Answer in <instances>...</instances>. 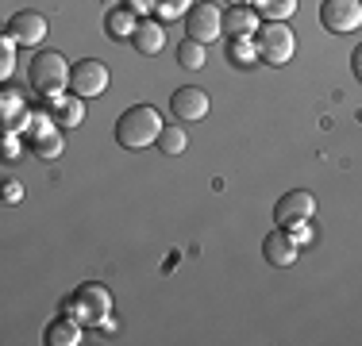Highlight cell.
Wrapping results in <instances>:
<instances>
[{
  "instance_id": "cell-2",
  "label": "cell",
  "mask_w": 362,
  "mask_h": 346,
  "mask_svg": "<svg viewBox=\"0 0 362 346\" xmlns=\"http://www.w3.org/2000/svg\"><path fill=\"white\" fill-rule=\"evenodd\" d=\"M70 62H66L58 50H42V54H35V62L28 66V81H31V89L39 93L42 100H62V93H66V85H70Z\"/></svg>"
},
{
  "instance_id": "cell-13",
  "label": "cell",
  "mask_w": 362,
  "mask_h": 346,
  "mask_svg": "<svg viewBox=\"0 0 362 346\" xmlns=\"http://www.w3.org/2000/svg\"><path fill=\"white\" fill-rule=\"evenodd\" d=\"M28 116L31 112L23 108V93H16V89L0 93V119H4V131H23V127H28Z\"/></svg>"
},
{
  "instance_id": "cell-11",
  "label": "cell",
  "mask_w": 362,
  "mask_h": 346,
  "mask_svg": "<svg viewBox=\"0 0 362 346\" xmlns=\"http://www.w3.org/2000/svg\"><path fill=\"white\" fill-rule=\"evenodd\" d=\"M8 35H12L20 47H39L42 39H47V16L42 12H16L12 20H8Z\"/></svg>"
},
{
  "instance_id": "cell-26",
  "label": "cell",
  "mask_w": 362,
  "mask_h": 346,
  "mask_svg": "<svg viewBox=\"0 0 362 346\" xmlns=\"http://www.w3.org/2000/svg\"><path fill=\"white\" fill-rule=\"evenodd\" d=\"M124 8H132L135 16H151L158 12V0H124Z\"/></svg>"
},
{
  "instance_id": "cell-4",
  "label": "cell",
  "mask_w": 362,
  "mask_h": 346,
  "mask_svg": "<svg viewBox=\"0 0 362 346\" xmlns=\"http://www.w3.org/2000/svg\"><path fill=\"white\" fill-rule=\"evenodd\" d=\"M66 316L81 319V323H108V311H112V297L105 285H81L70 300H66Z\"/></svg>"
},
{
  "instance_id": "cell-23",
  "label": "cell",
  "mask_w": 362,
  "mask_h": 346,
  "mask_svg": "<svg viewBox=\"0 0 362 346\" xmlns=\"http://www.w3.org/2000/svg\"><path fill=\"white\" fill-rule=\"evenodd\" d=\"M16 47H20V42L4 31V39H0V77H12V69H16Z\"/></svg>"
},
{
  "instance_id": "cell-9",
  "label": "cell",
  "mask_w": 362,
  "mask_h": 346,
  "mask_svg": "<svg viewBox=\"0 0 362 346\" xmlns=\"http://www.w3.org/2000/svg\"><path fill=\"white\" fill-rule=\"evenodd\" d=\"M209 93L197 89V85H181V89L170 97V112L177 116V124H197V119L209 116Z\"/></svg>"
},
{
  "instance_id": "cell-5",
  "label": "cell",
  "mask_w": 362,
  "mask_h": 346,
  "mask_svg": "<svg viewBox=\"0 0 362 346\" xmlns=\"http://www.w3.org/2000/svg\"><path fill=\"white\" fill-rule=\"evenodd\" d=\"M313 215H316V196L305 193V189H289V193L274 204V220H278V227H286V231L308 223Z\"/></svg>"
},
{
  "instance_id": "cell-10",
  "label": "cell",
  "mask_w": 362,
  "mask_h": 346,
  "mask_svg": "<svg viewBox=\"0 0 362 346\" xmlns=\"http://www.w3.org/2000/svg\"><path fill=\"white\" fill-rule=\"evenodd\" d=\"M262 258L270 266H278V270H289V266L300 258V242L293 239L286 227H278V231H270V235L262 239Z\"/></svg>"
},
{
  "instance_id": "cell-7",
  "label": "cell",
  "mask_w": 362,
  "mask_h": 346,
  "mask_svg": "<svg viewBox=\"0 0 362 346\" xmlns=\"http://www.w3.org/2000/svg\"><path fill=\"white\" fill-rule=\"evenodd\" d=\"M70 93H77V97H85V100L108 93V66L100 62V58H81L70 73Z\"/></svg>"
},
{
  "instance_id": "cell-15",
  "label": "cell",
  "mask_w": 362,
  "mask_h": 346,
  "mask_svg": "<svg viewBox=\"0 0 362 346\" xmlns=\"http://www.w3.org/2000/svg\"><path fill=\"white\" fill-rule=\"evenodd\" d=\"M132 47L139 50V54H158V50L166 47V31H162V23L139 20V28H135V35H132Z\"/></svg>"
},
{
  "instance_id": "cell-24",
  "label": "cell",
  "mask_w": 362,
  "mask_h": 346,
  "mask_svg": "<svg viewBox=\"0 0 362 346\" xmlns=\"http://www.w3.org/2000/svg\"><path fill=\"white\" fill-rule=\"evenodd\" d=\"M189 8H193V0H158V16L162 20H177V16H185Z\"/></svg>"
},
{
  "instance_id": "cell-25",
  "label": "cell",
  "mask_w": 362,
  "mask_h": 346,
  "mask_svg": "<svg viewBox=\"0 0 362 346\" xmlns=\"http://www.w3.org/2000/svg\"><path fill=\"white\" fill-rule=\"evenodd\" d=\"M4 158L8 162L23 158V143H20V135H16V131H4Z\"/></svg>"
},
{
  "instance_id": "cell-12",
  "label": "cell",
  "mask_w": 362,
  "mask_h": 346,
  "mask_svg": "<svg viewBox=\"0 0 362 346\" xmlns=\"http://www.w3.org/2000/svg\"><path fill=\"white\" fill-rule=\"evenodd\" d=\"M258 28H262V23H258V12L251 4H231L228 12H223V31H228L231 39H251Z\"/></svg>"
},
{
  "instance_id": "cell-22",
  "label": "cell",
  "mask_w": 362,
  "mask_h": 346,
  "mask_svg": "<svg viewBox=\"0 0 362 346\" xmlns=\"http://www.w3.org/2000/svg\"><path fill=\"white\" fill-rule=\"evenodd\" d=\"M251 8L255 12H262L266 20H278V23H286L293 12H297V0H251Z\"/></svg>"
},
{
  "instance_id": "cell-19",
  "label": "cell",
  "mask_w": 362,
  "mask_h": 346,
  "mask_svg": "<svg viewBox=\"0 0 362 346\" xmlns=\"http://www.w3.org/2000/svg\"><path fill=\"white\" fill-rule=\"evenodd\" d=\"M158 146L162 154H170V158H177V154H185V146H189V135H185V127H177V124H166L162 127V135H158Z\"/></svg>"
},
{
  "instance_id": "cell-3",
  "label": "cell",
  "mask_w": 362,
  "mask_h": 346,
  "mask_svg": "<svg viewBox=\"0 0 362 346\" xmlns=\"http://www.w3.org/2000/svg\"><path fill=\"white\" fill-rule=\"evenodd\" d=\"M255 42H258V62H266V66H286L293 58V50H297L293 31L278 20H266L262 28L255 31Z\"/></svg>"
},
{
  "instance_id": "cell-1",
  "label": "cell",
  "mask_w": 362,
  "mask_h": 346,
  "mask_svg": "<svg viewBox=\"0 0 362 346\" xmlns=\"http://www.w3.org/2000/svg\"><path fill=\"white\" fill-rule=\"evenodd\" d=\"M162 127L166 124H162L158 108H151V104H132V108L116 119V143L124 146V150H146V146L158 143Z\"/></svg>"
},
{
  "instance_id": "cell-16",
  "label": "cell",
  "mask_w": 362,
  "mask_h": 346,
  "mask_svg": "<svg viewBox=\"0 0 362 346\" xmlns=\"http://www.w3.org/2000/svg\"><path fill=\"white\" fill-rule=\"evenodd\" d=\"M54 119H58V127H81L85 124V97L66 93V97L54 104Z\"/></svg>"
},
{
  "instance_id": "cell-21",
  "label": "cell",
  "mask_w": 362,
  "mask_h": 346,
  "mask_svg": "<svg viewBox=\"0 0 362 346\" xmlns=\"http://www.w3.org/2000/svg\"><path fill=\"white\" fill-rule=\"evenodd\" d=\"M177 62L185 66V69H201L204 62H209V47H204V42H197V39L177 42Z\"/></svg>"
},
{
  "instance_id": "cell-27",
  "label": "cell",
  "mask_w": 362,
  "mask_h": 346,
  "mask_svg": "<svg viewBox=\"0 0 362 346\" xmlns=\"http://www.w3.org/2000/svg\"><path fill=\"white\" fill-rule=\"evenodd\" d=\"M23 196V189H20V181H4V201L8 204H16Z\"/></svg>"
},
{
  "instance_id": "cell-17",
  "label": "cell",
  "mask_w": 362,
  "mask_h": 346,
  "mask_svg": "<svg viewBox=\"0 0 362 346\" xmlns=\"http://www.w3.org/2000/svg\"><path fill=\"white\" fill-rule=\"evenodd\" d=\"M135 28H139V20H135L132 8H112L105 16V35L108 39H132Z\"/></svg>"
},
{
  "instance_id": "cell-29",
  "label": "cell",
  "mask_w": 362,
  "mask_h": 346,
  "mask_svg": "<svg viewBox=\"0 0 362 346\" xmlns=\"http://www.w3.org/2000/svg\"><path fill=\"white\" fill-rule=\"evenodd\" d=\"M228 4H251V0H228Z\"/></svg>"
},
{
  "instance_id": "cell-18",
  "label": "cell",
  "mask_w": 362,
  "mask_h": 346,
  "mask_svg": "<svg viewBox=\"0 0 362 346\" xmlns=\"http://www.w3.org/2000/svg\"><path fill=\"white\" fill-rule=\"evenodd\" d=\"M28 146H31V154H39L42 162H54L58 154H62V131H42V135H35V138H28Z\"/></svg>"
},
{
  "instance_id": "cell-6",
  "label": "cell",
  "mask_w": 362,
  "mask_h": 346,
  "mask_svg": "<svg viewBox=\"0 0 362 346\" xmlns=\"http://www.w3.org/2000/svg\"><path fill=\"white\" fill-rule=\"evenodd\" d=\"M320 23L332 35H347L362 28V0H324L320 4Z\"/></svg>"
},
{
  "instance_id": "cell-28",
  "label": "cell",
  "mask_w": 362,
  "mask_h": 346,
  "mask_svg": "<svg viewBox=\"0 0 362 346\" xmlns=\"http://www.w3.org/2000/svg\"><path fill=\"white\" fill-rule=\"evenodd\" d=\"M351 69H355V77L362 81V47H355V54H351Z\"/></svg>"
},
{
  "instance_id": "cell-8",
  "label": "cell",
  "mask_w": 362,
  "mask_h": 346,
  "mask_svg": "<svg viewBox=\"0 0 362 346\" xmlns=\"http://www.w3.org/2000/svg\"><path fill=\"white\" fill-rule=\"evenodd\" d=\"M185 31H189V39H197V42L209 47L212 39L223 35V12L216 4H193L185 12Z\"/></svg>"
},
{
  "instance_id": "cell-20",
  "label": "cell",
  "mask_w": 362,
  "mask_h": 346,
  "mask_svg": "<svg viewBox=\"0 0 362 346\" xmlns=\"http://www.w3.org/2000/svg\"><path fill=\"white\" fill-rule=\"evenodd\" d=\"M228 62H231V66H255V62H258V42H255V35H251V39H231V42H228Z\"/></svg>"
},
{
  "instance_id": "cell-14",
  "label": "cell",
  "mask_w": 362,
  "mask_h": 346,
  "mask_svg": "<svg viewBox=\"0 0 362 346\" xmlns=\"http://www.w3.org/2000/svg\"><path fill=\"white\" fill-rule=\"evenodd\" d=\"M85 339V331H81V319H74V316H62V319H54V323L42 331V342L47 346H77Z\"/></svg>"
}]
</instances>
